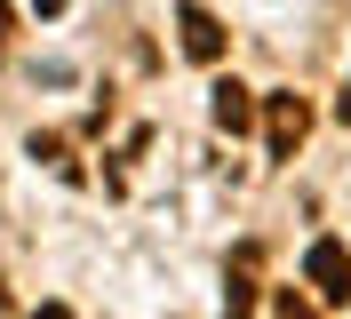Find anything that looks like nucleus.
I'll return each instance as SVG.
<instances>
[{
  "label": "nucleus",
  "mask_w": 351,
  "mask_h": 319,
  "mask_svg": "<svg viewBox=\"0 0 351 319\" xmlns=\"http://www.w3.org/2000/svg\"><path fill=\"white\" fill-rule=\"evenodd\" d=\"M256 263H263V248L247 239L232 255V272H223V319H256Z\"/></svg>",
  "instance_id": "20e7f679"
},
{
  "label": "nucleus",
  "mask_w": 351,
  "mask_h": 319,
  "mask_svg": "<svg viewBox=\"0 0 351 319\" xmlns=\"http://www.w3.org/2000/svg\"><path fill=\"white\" fill-rule=\"evenodd\" d=\"M311 136V104L295 96V88H280V96H263V144H271V160H295V144Z\"/></svg>",
  "instance_id": "f257e3e1"
},
{
  "label": "nucleus",
  "mask_w": 351,
  "mask_h": 319,
  "mask_svg": "<svg viewBox=\"0 0 351 319\" xmlns=\"http://www.w3.org/2000/svg\"><path fill=\"white\" fill-rule=\"evenodd\" d=\"M208 112H216L223 136H247V120H256V96H247L240 80H216V88H208Z\"/></svg>",
  "instance_id": "39448f33"
},
{
  "label": "nucleus",
  "mask_w": 351,
  "mask_h": 319,
  "mask_svg": "<svg viewBox=\"0 0 351 319\" xmlns=\"http://www.w3.org/2000/svg\"><path fill=\"white\" fill-rule=\"evenodd\" d=\"M176 32H184V56H192V64H223V48H232V32H223L199 0H184V8H176Z\"/></svg>",
  "instance_id": "7ed1b4c3"
},
{
  "label": "nucleus",
  "mask_w": 351,
  "mask_h": 319,
  "mask_svg": "<svg viewBox=\"0 0 351 319\" xmlns=\"http://www.w3.org/2000/svg\"><path fill=\"white\" fill-rule=\"evenodd\" d=\"M0 319H8V279H0Z\"/></svg>",
  "instance_id": "9d476101"
},
{
  "label": "nucleus",
  "mask_w": 351,
  "mask_h": 319,
  "mask_svg": "<svg viewBox=\"0 0 351 319\" xmlns=\"http://www.w3.org/2000/svg\"><path fill=\"white\" fill-rule=\"evenodd\" d=\"M32 160H48L56 176H80V160H72V144H64V136H32Z\"/></svg>",
  "instance_id": "423d86ee"
},
{
  "label": "nucleus",
  "mask_w": 351,
  "mask_h": 319,
  "mask_svg": "<svg viewBox=\"0 0 351 319\" xmlns=\"http://www.w3.org/2000/svg\"><path fill=\"white\" fill-rule=\"evenodd\" d=\"M32 319H80L72 303H32Z\"/></svg>",
  "instance_id": "6e6552de"
},
{
  "label": "nucleus",
  "mask_w": 351,
  "mask_h": 319,
  "mask_svg": "<svg viewBox=\"0 0 351 319\" xmlns=\"http://www.w3.org/2000/svg\"><path fill=\"white\" fill-rule=\"evenodd\" d=\"M8 24H16V16H8V0H0V56H8Z\"/></svg>",
  "instance_id": "1a4fd4ad"
},
{
  "label": "nucleus",
  "mask_w": 351,
  "mask_h": 319,
  "mask_svg": "<svg viewBox=\"0 0 351 319\" xmlns=\"http://www.w3.org/2000/svg\"><path fill=\"white\" fill-rule=\"evenodd\" d=\"M271 311H280V319H319L304 296H295V287H280V296H271Z\"/></svg>",
  "instance_id": "0eeeda50"
},
{
  "label": "nucleus",
  "mask_w": 351,
  "mask_h": 319,
  "mask_svg": "<svg viewBox=\"0 0 351 319\" xmlns=\"http://www.w3.org/2000/svg\"><path fill=\"white\" fill-rule=\"evenodd\" d=\"M304 279L319 287V303H351V248L343 239H311L304 248Z\"/></svg>",
  "instance_id": "f03ea898"
}]
</instances>
